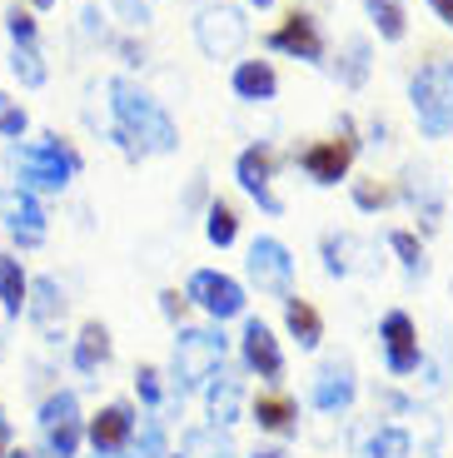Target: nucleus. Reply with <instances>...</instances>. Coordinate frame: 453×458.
<instances>
[{
  "instance_id": "f257e3e1",
  "label": "nucleus",
  "mask_w": 453,
  "mask_h": 458,
  "mask_svg": "<svg viewBox=\"0 0 453 458\" xmlns=\"http://www.w3.org/2000/svg\"><path fill=\"white\" fill-rule=\"evenodd\" d=\"M105 105H110V145L120 149L125 160L175 155V149H180V125H175V114L165 110L140 81L110 75V81H105Z\"/></svg>"
},
{
  "instance_id": "f03ea898",
  "label": "nucleus",
  "mask_w": 453,
  "mask_h": 458,
  "mask_svg": "<svg viewBox=\"0 0 453 458\" xmlns=\"http://www.w3.org/2000/svg\"><path fill=\"white\" fill-rule=\"evenodd\" d=\"M5 170H11L15 190H30V195L46 199V195H65L70 184L85 174V155L60 130H46V135H35V140L5 145Z\"/></svg>"
},
{
  "instance_id": "7ed1b4c3",
  "label": "nucleus",
  "mask_w": 453,
  "mask_h": 458,
  "mask_svg": "<svg viewBox=\"0 0 453 458\" xmlns=\"http://www.w3.org/2000/svg\"><path fill=\"white\" fill-rule=\"evenodd\" d=\"M408 110L423 140L453 135V55H433L408 75Z\"/></svg>"
},
{
  "instance_id": "20e7f679",
  "label": "nucleus",
  "mask_w": 453,
  "mask_h": 458,
  "mask_svg": "<svg viewBox=\"0 0 453 458\" xmlns=\"http://www.w3.org/2000/svg\"><path fill=\"white\" fill-rule=\"evenodd\" d=\"M225 359H229V339L219 329H184L180 324V334H175V359H170L175 399H184L190 389H204L225 369Z\"/></svg>"
},
{
  "instance_id": "39448f33",
  "label": "nucleus",
  "mask_w": 453,
  "mask_h": 458,
  "mask_svg": "<svg viewBox=\"0 0 453 458\" xmlns=\"http://www.w3.org/2000/svg\"><path fill=\"white\" fill-rule=\"evenodd\" d=\"M190 30L204 60H239V50L250 46V11L239 0H204Z\"/></svg>"
},
{
  "instance_id": "423d86ee",
  "label": "nucleus",
  "mask_w": 453,
  "mask_h": 458,
  "mask_svg": "<svg viewBox=\"0 0 453 458\" xmlns=\"http://www.w3.org/2000/svg\"><path fill=\"white\" fill-rule=\"evenodd\" d=\"M35 428L46 458H80L85 448V413H80V394L75 389H50L35 409Z\"/></svg>"
},
{
  "instance_id": "0eeeda50",
  "label": "nucleus",
  "mask_w": 453,
  "mask_h": 458,
  "mask_svg": "<svg viewBox=\"0 0 453 458\" xmlns=\"http://www.w3.org/2000/svg\"><path fill=\"white\" fill-rule=\"evenodd\" d=\"M0 234H11L15 254H30L50 240V209L30 190H0Z\"/></svg>"
},
{
  "instance_id": "6e6552de",
  "label": "nucleus",
  "mask_w": 453,
  "mask_h": 458,
  "mask_svg": "<svg viewBox=\"0 0 453 458\" xmlns=\"http://www.w3.org/2000/svg\"><path fill=\"white\" fill-rule=\"evenodd\" d=\"M394 195H398V205H408V215L419 219L423 234H439L443 205H449V190H443V180H439V170H433V165L408 160L404 174H398V184H394Z\"/></svg>"
},
{
  "instance_id": "1a4fd4ad",
  "label": "nucleus",
  "mask_w": 453,
  "mask_h": 458,
  "mask_svg": "<svg viewBox=\"0 0 453 458\" xmlns=\"http://www.w3.org/2000/svg\"><path fill=\"white\" fill-rule=\"evenodd\" d=\"M184 299H190L200 314H209L215 324L225 319H239V314L250 310V299H244V284L225 269H194L190 284H184Z\"/></svg>"
},
{
  "instance_id": "9d476101",
  "label": "nucleus",
  "mask_w": 453,
  "mask_h": 458,
  "mask_svg": "<svg viewBox=\"0 0 453 458\" xmlns=\"http://www.w3.org/2000/svg\"><path fill=\"white\" fill-rule=\"evenodd\" d=\"M264 46H269L274 55H284V60H299V65H324L329 35L309 11H289L269 35H264Z\"/></svg>"
},
{
  "instance_id": "9b49d317",
  "label": "nucleus",
  "mask_w": 453,
  "mask_h": 458,
  "mask_svg": "<svg viewBox=\"0 0 453 458\" xmlns=\"http://www.w3.org/2000/svg\"><path fill=\"white\" fill-rule=\"evenodd\" d=\"M274 170H279V155H274L264 140H254V145H244L235 155V184L244 190V199H254V205L264 209V215H284V199L274 195Z\"/></svg>"
},
{
  "instance_id": "f8f14e48",
  "label": "nucleus",
  "mask_w": 453,
  "mask_h": 458,
  "mask_svg": "<svg viewBox=\"0 0 453 458\" xmlns=\"http://www.w3.org/2000/svg\"><path fill=\"white\" fill-rule=\"evenodd\" d=\"M244 269H250V284L260 289V294H295V254H289V244L274 240V234H260V240H250V254H244Z\"/></svg>"
},
{
  "instance_id": "ddd939ff",
  "label": "nucleus",
  "mask_w": 453,
  "mask_h": 458,
  "mask_svg": "<svg viewBox=\"0 0 453 458\" xmlns=\"http://www.w3.org/2000/svg\"><path fill=\"white\" fill-rule=\"evenodd\" d=\"M379 344H384V369L394 378L419 374L423 344H419V324H414V314H408V310H389L384 319H379Z\"/></svg>"
},
{
  "instance_id": "4468645a",
  "label": "nucleus",
  "mask_w": 453,
  "mask_h": 458,
  "mask_svg": "<svg viewBox=\"0 0 453 458\" xmlns=\"http://www.w3.org/2000/svg\"><path fill=\"white\" fill-rule=\"evenodd\" d=\"M354 399H359V374H354L349 359H324L314 369V384H309V403L319 413H349Z\"/></svg>"
},
{
  "instance_id": "2eb2a0df",
  "label": "nucleus",
  "mask_w": 453,
  "mask_h": 458,
  "mask_svg": "<svg viewBox=\"0 0 453 458\" xmlns=\"http://www.w3.org/2000/svg\"><path fill=\"white\" fill-rule=\"evenodd\" d=\"M319 259H324V275L329 279H349V275H374L379 259H374V244L349 234V229H329L324 240H319Z\"/></svg>"
},
{
  "instance_id": "dca6fc26",
  "label": "nucleus",
  "mask_w": 453,
  "mask_h": 458,
  "mask_svg": "<svg viewBox=\"0 0 453 458\" xmlns=\"http://www.w3.org/2000/svg\"><path fill=\"white\" fill-rule=\"evenodd\" d=\"M135 428H140V413L130 409L125 399L105 403L95 419H85V444L95 448V454H125L130 444H135Z\"/></svg>"
},
{
  "instance_id": "f3484780",
  "label": "nucleus",
  "mask_w": 453,
  "mask_h": 458,
  "mask_svg": "<svg viewBox=\"0 0 453 458\" xmlns=\"http://www.w3.org/2000/svg\"><path fill=\"white\" fill-rule=\"evenodd\" d=\"M239 359L250 374H260L264 384H279L284 378V349L274 339V329L264 319H244V334H239Z\"/></svg>"
},
{
  "instance_id": "a211bd4d",
  "label": "nucleus",
  "mask_w": 453,
  "mask_h": 458,
  "mask_svg": "<svg viewBox=\"0 0 453 458\" xmlns=\"http://www.w3.org/2000/svg\"><path fill=\"white\" fill-rule=\"evenodd\" d=\"M295 165L304 170L309 184H319V190H334V184L349 180L354 155L339 145V140H314V145H304V149L295 155Z\"/></svg>"
},
{
  "instance_id": "6ab92c4d",
  "label": "nucleus",
  "mask_w": 453,
  "mask_h": 458,
  "mask_svg": "<svg viewBox=\"0 0 453 458\" xmlns=\"http://www.w3.org/2000/svg\"><path fill=\"white\" fill-rule=\"evenodd\" d=\"M70 299H65V284H60L56 275H30V299H25V319L35 324V329L46 334L50 344H56V324L65 319Z\"/></svg>"
},
{
  "instance_id": "aec40b11",
  "label": "nucleus",
  "mask_w": 453,
  "mask_h": 458,
  "mask_svg": "<svg viewBox=\"0 0 453 458\" xmlns=\"http://www.w3.org/2000/svg\"><path fill=\"white\" fill-rule=\"evenodd\" d=\"M229 90H235L239 105H269L279 100V70H274V60H235V70H229Z\"/></svg>"
},
{
  "instance_id": "412c9836",
  "label": "nucleus",
  "mask_w": 453,
  "mask_h": 458,
  "mask_svg": "<svg viewBox=\"0 0 453 458\" xmlns=\"http://www.w3.org/2000/svg\"><path fill=\"white\" fill-rule=\"evenodd\" d=\"M110 359H115L110 329L100 319H85L80 334L70 339V364H75V374H100V369H110Z\"/></svg>"
},
{
  "instance_id": "4be33fe9",
  "label": "nucleus",
  "mask_w": 453,
  "mask_h": 458,
  "mask_svg": "<svg viewBox=\"0 0 453 458\" xmlns=\"http://www.w3.org/2000/svg\"><path fill=\"white\" fill-rule=\"evenodd\" d=\"M204 413H209V424H215V428L239 424V413H244V384L219 369V374L204 384Z\"/></svg>"
},
{
  "instance_id": "5701e85b",
  "label": "nucleus",
  "mask_w": 453,
  "mask_h": 458,
  "mask_svg": "<svg viewBox=\"0 0 453 458\" xmlns=\"http://www.w3.org/2000/svg\"><path fill=\"white\" fill-rule=\"evenodd\" d=\"M369 75H374V40L369 35H349L339 46V60H334V81L344 90H363Z\"/></svg>"
},
{
  "instance_id": "b1692460",
  "label": "nucleus",
  "mask_w": 453,
  "mask_h": 458,
  "mask_svg": "<svg viewBox=\"0 0 453 458\" xmlns=\"http://www.w3.org/2000/svg\"><path fill=\"white\" fill-rule=\"evenodd\" d=\"M25 299H30V269L21 254H0V314L5 319H25Z\"/></svg>"
},
{
  "instance_id": "393cba45",
  "label": "nucleus",
  "mask_w": 453,
  "mask_h": 458,
  "mask_svg": "<svg viewBox=\"0 0 453 458\" xmlns=\"http://www.w3.org/2000/svg\"><path fill=\"white\" fill-rule=\"evenodd\" d=\"M284 334H289V339H295L304 354L324 344V319H319V310L309 304V299L284 294Z\"/></svg>"
},
{
  "instance_id": "a878e982",
  "label": "nucleus",
  "mask_w": 453,
  "mask_h": 458,
  "mask_svg": "<svg viewBox=\"0 0 453 458\" xmlns=\"http://www.w3.org/2000/svg\"><path fill=\"white\" fill-rule=\"evenodd\" d=\"M5 70H11V81L21 85V90H46V85H50L46 46H11V60H5Z\"/></svg>"
},
{
  "instance_id": "bb28decb",
  "label": "nucleus",
  "mask_w": 453,
  "mask_h": 458,
  "mask_svg": "<svg viewBox=\"0 0 453 458\" xmlns=\"http://www.w3.org/2000/svg\"><path fill=\"white\" fill-rule=\"evenodd\" d=\"M363 15H369V25H374V35L384 46H404V35H408L404 0H363Z\"/></svg>"
},
{
  "instance_id": "cd10ccee",
  "label": "nucleus",
  "mask_w": 453,
  "mask_h": 458,
  "mask_svg": "<svg viewBox=\"0 0 453 458\" xmlns=\"http://www.w3.org/2000/svg\"><path fill=\"white\" fill-rule=\"evenodd\" d=\"M254 424H260L264 434L289 438V434L299 428V409H295V399H284V394H260V399H254Z\"/></svg>"
},
{
  "instance_id": "c85d7f7f",
  "label": "nucleus",
  "mask_w": 453,
  "mask_h": 458,
  "mask_svg": "<svg viewBox=\"0 0 453 458\" xmlns=\"http://www.w3.org/2000/svg\"><path fill=\"white\" fill-rule=\"evenodd\" d=\"M384 244L394 250L404 279H414V284H419V279H429V254H423V244H419V234H414V229H389Z\"/></svg>"
},
{
  "instance_id": "c756f323",
  "label": "nucleus",
  "mask_w": 453,
  "mask_h": 458,
  "mask_svg": "<svg viewBox=\"0 0 453 458\" xmlns=\"http://www.w3.org/2000/svg\"><path fill=\"white\" fill-rule=\"evenodd\" d=\"M204 240L215 244V250H229L239 240V209L229 199L209 195V205H204Z\"/></svg>"
},
{
  "instance_id": "7c9ffc66",
  "label": "nucleus",
  "mask_w": 453,
  "mask_h": 458,
  "mask_svg": "<svg viewBox=\"0 0 453 458\" xmlns=\"http://www.w3.org/2000/svg\"><path fill=\"white\" fill-rule=\"evenodd\" d=\"M175 458H235V444L225 438V428L204 424V428H190L180 438V454Z\"/></svg>"
},
{
  "instance_id": "2f4dec72",
  "label": "nucleus",
  "mask_w": 453,
  "mask_h": 458,
  "mask_svg": "<svg viewBox=\"0 0 453 458\" xmlns=\"http://www.w3.org/2000/svg\"><path fill=\"white\" fill-rule=\"evenodd\" d=\"M408 448H414L408 428H398V424H379V428H369V438H363L359 458H408Z\"/></svg>"
},
{
  "instance_id": "473e14b6",
  "label": "nucleus",
  "mask_w": 453,
  "mask_h": 458,
  "mask_svg": "<svg viewBox=\"0 0 453 458\" xmlns=\"http://www.w3.org/2000/svg\"><path fill=\"white\" fill-rule=\"evenodd\" d=\"M100 11L130 35L150 30V21H155V5H150V0H100Z\"/></svg>"
},
{
  "instance_id": "72a5a7b5",
  "label": "nucleus",
  "mask_w": 453,
  "mask_h": 458,
  "mask_svg": "<svg viewBox=\"0 0 453 458\" xmlns=\"http://www.w3.org/2000/svg\"><path fill=\"white\" fill-rule=\"evenodd\" d=\"M349 199L363 215H384L389 205H398L394 184H384V180H349Z\"/></svg>"
},
{
  "instance_id": "f704fd0d",
  "label": "nucleus",
  "mask_w": 453,
  "mask_h": 458,
  "mask_svg": "<svg viewBox=\"0 0 453 458\" xmlns=\"http://www.w3.org/2000/svg\"><path fill=\"white\" fill-rule=\"evenodd\" d=\"M5 35H11V46H40V15L25 11L21 0H11V11H5Z\"/></svg>"
},
{
  "instance_id": "c9c22d12",
  "label": "nucleus",
  "mask_w": 453,
  "mask_h": 458,
  "mask_svg": "<svg viewBox=\"0 0 453 458\" xmlns=\"http://www.w3.org/2000/svg\"><path fill=\"white\" fill-rule=\"evenodd\" d=\"M30 135V110H25L21 100H15L11 90H0V140H25Z\"/></svg>"
},
{
  "instance_id": "e433bc0d",
  "label": "nucleus",
  "mask_w": 453,
  "mask_h": 458,
  "mask_svg": "<svg viewBox=\"0 0 453 458\" xmlns=\"http://www.w3.org/2000/svg\"><path fill=\"white\" fill-rule=\"evenodd\" d=\"M135 394H140V403L155 413L159 403H165V374H159L155 364H140V369H135Z\"/></svg>"
},
{
  "instance_id": "4c0bfd02",
  "label": "nucleus",
  "mask_w": 453,
  "mask_h": 458,
  "mask_svg": "<svg viewBox=\"0 0 453 458\" xmlns=\"http://www.w3.org/2000/svg\"><path fill=\"white\" fill-rule=\"evenodd\" d=\"M140 458H165V424L159 419H140Z\"/></svg>"
},
{
  "instance_id": "58836bf2",
  "label": "nucleus",
  "mask_w": 453,
  "mask_h": 458,
  "mask_svg": "<svg viewBox=\"0 0 453 458\" xmlns=\"http://www.w3.org/2000/svg\"><path fill=\"white\" fill-rule=\"evenodd\" d=\"M105 46H115V50H120L130 70H140V65L150 60V55H145V46H140V40H130V35H105Z\"/></svg>"
},
{
  "instance_id": "ea45409f",
  "label": "nucleus",
  "mask_w": 453,
  "mask_h": 458,
  "mask_svg": "<svg viewBox=\"0 0 453 458\" xmlns=\"http://www.w3.org/2000/svg\"><path fill=\"white\" fill-rule=\"evenodd\" d=\"M105 21H110V15H105L100 5H85V11H80V35H90V40L105 46Z\"/></svg>"
},
{
  "instance_id": "a19ab883",
  "label": "nucleus",
  "mask_w": 453,
  "mask_h": 458,
  "mask_svg": "<svg viewBox=\"0 0 453 458\" xmlns=\"http://www.w3.org/2000/svg\"><path fill=\"white\" fill-rule=\"evenodd\" d=\"M184 310H190V299L180 294V289H165V294H159V314H165V319L175 324V329H180V319H184Z\"/></svg>"
},
{
  "instance_id": "79ce46f5",
  "label": "nucleus",
  "mask_w": 453,
  "mask_h": 458,
  "mask_svg": "<svg viewBox=\"0 0 453 458\" xmlns=\"http://www.w3.org/2000/svg\"><path fill=\"white\" fill-rule=\"evenodd\" d=\"M204 205H209V174H194V180H190V190H184V199H180V209H204Z\"/></svg>"
},
{
  "instance_id": "37998d69",
  "label": "nucleus",
  "mask_w": 453,
  "mask_h": 458,
  "mask_svg": "<svg viewBox=\"0 0 453 458\" xmlns=\"http://www.w3.org/2000/svg\"><path fill=\"white\" fill-rule=\"evenodd\" d=\"M389 140H394V125H389L384 114H374V120H369V135H363V145H369V149H389Z\"/></svg>"
},
{
  "instance_id": "c03bdc74",
  "label": "nucleus",
  "mask_w": 453,
  "mask_h": 458,
  "mask_svg": "<svg viewBox=\"0 0 453 458\" xmlns=\"http://www.w3.org/2000/svg\"><path fill=\"white\" fill-rule=\"evenodd\" d=\"M374 399H379V403H384V409H394V413H408V409H414V403H408V399H404V394H394V389H379V394H374Z\"/></svg>"
},
{
  "instance_id": "a18cd8bd",
  "label": "nucleus",
  "mask_w": 453,
  "mask_h": 458,
  "mask_svg": "<svg viewBox=\"0 0 453 458\" xmlns=\"http://www.w3.org/2000/svg\"><path fill=\"white\" fill-rule=\"evenodd\" d=\"M423 5H429V11L439 15L443 30H453V0H423Z\"/></svg>"
},
{
  "instance_id": "49530a36",
  "label": "nucleus",
  "mask_w": 453,
  "mask_h": 458,
  "mask_svg": "<svg viewBox=\"0 0 453 458\" xmlns=\"http://www.w3.org/2000/svg\"><path fill=\"white\" fill-rule=\"evenodd\" d=\"M15 448V428H11V419H5V409H0V458Z\"/></svg>"
},
{
  "instance_id": "de8ad7c7",
  "label": "nucleus",
  "mask_w": 453,
  "mask_h": 458,
  "mask_svg": "<svg viewBox=\"0 0 453 458\" xmlns=\"http://www.w3.org/2000/svg\"><path fill=\"white\" fill-rule=\"evenodd\" d=\"M21 5H25V11H35V15H40V11H56V0H21Z\"/></svg>"
},
{
  "instance_id": "09e8293b",
  "label": "nucleus",
  "mask_w": 453,
  "mask_h": 458,
  "mask_svg": "<svg viewBox=\"0 0 453 458\" xmlns=\"http://www.w3.org/2000/svg\"><path fill=\"white\" fill-rule=\"evenodd\" d=\"M239 5H244V11H274L279 0H239Z\"/></svg>"
},
{
  "instance_id": "8fccbe9b",
  "label": "nucleus",
  "mask_w": 453,
  "mask_h": 458,
  "mask_svg": "<svg viewBox=\"0 0 453 458\" xmlns=\"http://www.w3.org/2000/svg\"><path fill=\"white\" fill-rule=\"evenodd\" d=\"M250 458H289V454H284V448H254Z\"/></svg>"
},
{
  "instance_id": "3c124183",
  "label": "nucleus",
  "mask_w": 453,
  "mask_h": 458,
  "mask_svg": "<svg viewBox=\"0 0 453 458\" xmlns=\"http://www.w3.org/2000/svg\"><path fill=\"white\" fill-rule=\"evenodd\" d=\"M5 458H46V454H35V448H11Z\"/></svg>"
},
{
  "instance_id": "603ef678",
  "label": "nucleus",
  "mask_w": 453,
  "mask_h": 458,
  "mask_svg": "<svg viewBox=\"0 0 453 458\" xmlns=\"http://www.w3.org/2000/svg\"><path fill=\"white\" fill-rule=\"evenodd\" d=\"M95 458H130V454H95Z\"/></svg>"
},
{
  "instance_id": "864d4df0",
  "label": "nucleus",
  "mask_w": 453,
  "mask_h": 458,
  "mask_svg": "<svg viewBox=\"0 0 453 458\" xmlns=\"http://www.w3.org/2000/svg\"><path fill=\"white\" fill-rule=\"evenodd\" d=\"M0 364H5V349H0Z\"/></svg>"
},
{
  "instance_id": "5fc2aeb1",
  "label": "nucleus",
  "mask_w": 453,
  "mask_h": 458,
  "mask_svg": "<svg viewBox=\"0 0 453 458\" xmlns=\"http://www.w3.org/2000/svg\"><path fill=\"white\" fill-rule=\"evenodd\" d=\"M150 5H155V0H150Z\"/></svg>"
}]
</instances>
